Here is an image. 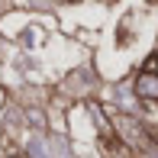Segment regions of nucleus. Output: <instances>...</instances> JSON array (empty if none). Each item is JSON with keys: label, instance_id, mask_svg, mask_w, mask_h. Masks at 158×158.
<instances>
[{"label": "nucleus", "instance_id": "f257e3e1", "mask_svg": "<svg viewBox=\"0 0 158 158\" xmlns=\"http://www.w3.org/2000/svg\"><path fill=\"white\" fill-rule=\"evenodd\" d=\"M135 90H139V97H145V100H158V74H139Z\"/></svg>", "mask_w": 158, "mask_h": 158}]
</instances>
